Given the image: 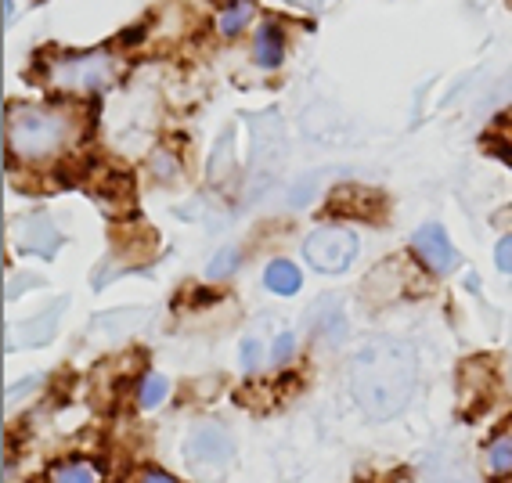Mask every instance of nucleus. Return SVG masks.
<instances>
[{
    "label": "nucleus",
    "instance_id": "f257e3e1",
    "mask_svg": "<svg viewBox=\"0 0 512 483\" xmlns=\"http://www.w3.org/2000/svg\"><path fill=\"white\" fill-rule=\"evenodd\" d=\"M415 383H419V365L408 343L379 336L357 350L350 368V390L368 419L383 422L401 415L412 404Z\"/></svg>",
    "mask_w": 512,
    "mask_h": 483
},
{
    "label": "nucleus",
    "instance_id": "f03ea898",
    "mask_svg": "<svg viewBox=\"0 0 512 483\" xmlns=\"http://www.w3.org/2000/svg\"><path fill=\"white\" fill-rule=\"evenodd\" d=\"M4 134H8V148L19 159H51L76 141V116L69 109L11 105Z\"/></svg>",
    "mask_w": 512,
    "mask_h": 483
},
{
    "label": "nucleus",
    "instance_id": "7ed1b4c3",
    "mask_svg": "<svg viewBox=\"0 0 512 483\" xmlns=\"http://www.w3.org/2000/svg\"><path fill=\"white\" fill-rule=\"evenodd\" d=\"M47 80L62 87V91H105L116 80V62L105 51L62 55L47 65Z\"/></svg>",
    "mask_w": 512,
    "mask_h": 483
},
{
    "label": "nucleus",
    "instance_id": "20e7f679",
    "mask_svg": "<svg viewBox=\"0 0 512 483\" xmlns=\"http://www.w3.org/2000/svg\"><path fill=\"white\" fill-rule=\"evenodd\" d=\"M357 238L347 228H318L307 242H303V256L307 264L321 274H339L354 264Z\"/></svg>",
    "mask_w": 512,
    "mask_h": 483
},
{
    "label": "nucleus",
    "instance_id": "39448f33",
    "mask_svg": "<svg viewBox=\"0 0 512 483\" xmlns=\"http://www.w3.org/2000/svg\"><path fill=\"white\" fill-rule=\"evenodd\" d=\"M184 455H188V462H192L195 469H202V473H217V469H224V465L231 462V455H235V440H231V433L224 426L206 422V426L192 429V437L184 440Z\"/></svg>",
    "mask_w": 512,
    "mask_h": 483
},
{
    "label": "nucleus",
    "instance_id": "423d86ee",
    "mask_svg": "<svg viewBox=\"0 0 512 483\" xmlns=\"http://www.w3.org/2000/svg\"><path fill=\"white\" fill-rule=\"evenodd\" d=\"M412 246H415V253H419V260L430 267V271L448 274V271H455V267H458V253H455V246H451L448 231L440 228V224H426V228L415 231Z\"/></svg>",
    "mask_w": 512,
    "mask_h": 483
},
{
    "label": "nucleus",
    "instance_id": "0eeeda50",
    "mask_svg": "<svg viewBox=\"0 0 512 483\" xmlns=\"http://www.w3.org/2000/svg\"><path fill=\"white\" fill-rule=\"evenodd\" d=\"M15 246H19L22 253L55 256V249L62 246V235H58V228L47 217H26L19 235H15Z\"/></svg>",
    "mask_w": 512,
    "mask_h": 483
},
{
    "label": "nucleus",
    "instance_id": "6e6552de",
    "mask_svg": "<svg viewBox=\"0 0 512 483\" xmlns=\"http://www.w3.org/2000/svg\"><path fill=\"white\" fill-rule=\"evenodd\" d=\"M51 483H101V469L87 458H65L51 469Z\"/></svg>",
    "mask_w": 512,
    "mask_h": 483
},
{
    "label": "nucleus",
    "instance_id": "1a4fd4ad",
    "mask_svg": "<svg viewBox=\"0 0 512 483\" xmlns=\"http://www.w3.org/2000/svg\"><path fill=\"white\" fill-rule=\"evenodd\" d=\"M282 33H278L275 26H260V33H256L253 40V58L256 65H264V69H275L278 62H282Z\"/></svg>",
    "mask_w": 512,
    "mask_h": 483
},
{
    "label": "nucleus",
    "instance_id": "9d476101",
    "mask_svg": "<svg viewBox=\"0 0 512 483\" xmlns=\"http://www.w3.org/2000/svg\"><path fill=\"white\" fill-rule=\"evenodd\" d=\"M264 285L271 292H278V296H293V292L300 289V271H296V264H289V260H271L264 271Z\"/></svg>",
    "mask_w": 512,
    "mask_h": 483
},
{
    "label": "nucleus",
    "instance_id": "9b49d317",
    "mask_svg": "<svg viewBox=\"0 0 512 483\" xmlns=\"http://www.w3.org/2000/svg\"><path fill=\"white\" fill-rule=\"evenodd\" d=\"M484 458H487V473L491 476H512V429L487 444Z\"/></svg>",
    "mask_w": 512,
    "mask_h": 483
},
{
    "label": "nucleus",
    "instance_id": "f8f14e48",
    "mask_svg": "<svg viewBox=\"0 0 512 483\" xmlns=\"http://www.w3.org/2000/svg\"><path fill=\"white\" fill-rule=\"evenodd\" d=\"M249 19H253V0H231L228 8L217 15V29L224 37H235L249 26Z\"/></svg>",
    "mask_w": 512,
    "mask_h": 483
},
{
    "label": "nucleus",
    "instance_id": "ddd939ff",
    "mask_svg": "<svg viewBox=\"0 0 512 483\" xmlns=\"http://www.w3.org/2000/svg\"><path fill=\"white\" fill-rule=\"evenodd\" d=\"M166 393H170V383H166L163 375H145V383L138 386V408H145V411H152V408H159V404L166 401Z\"/></svg>",
    "mask_w": 512,
    "mask_h": 483
},
{
    "label": "nucleus",
    "instance_id": "4468645a",
    "mask_svg": "<svg viewBox=\"0 0 512 483\" xmlns=\"http://www.w3.org/2000/svg\"><path fill=\"white\" fill-rule=\"evenodd\" d=\"M55 325H58V310L51 314V318L44 321V314L40 318H33V321H26L19 329V339H26L29 347H40V343H47L51 339V332H55Z\"/></svg>",
    "mask_w": 512,
    "mask_h": 483
},
{
    "label": "nucleus",
    "instance_id": "2eb2a0df",
    "mask_svg": "<svg viewBox=\"0 0 512 483\" xmlns=\"http://www.w3.org/2000/svg\"><path fill=\"white\" fill-rule=\"evenodd\" d=\"M293 354H296V336L293 332H282V336L275 339V347H271V361H275V365H285Z\"/></svg>",
    "mask_w": 512,
    "mask_h": 483
},
{
    "label": "nucleus",
    "instance_id": "dca6fc26",
    "mask_svg": "<svg viewBox=\"0 0 512 483\" xmlns=\"http://www.w3.org/2000/svg\"><path fill=\"white\" fill-rule=\"evenodd\" d=\"M235 264H238V253L235 249H224V256H217V260L206 267V274H210V278H224V274L235 271Z\"/></svg>",
    "mask_w": 512,
    "mask_h": 483
},
{
    "label": "nucleus",
    "instance_id": "f3484780",
    "mask_svg": "<svg viewBox=\"0 0 512 483\" xmlns=\"http://www.w3.org/2000/svg\"><path fill=\"white\" fill-rule=\"evenodd\" d=\"M494 264H498V271L512 274V235L498 242V249H494Z\"/></svg>",
    "mask_w": 512,
    "mask_h": 483
},
{
    "label": "nucleus",
    "instance_id": "a211bd4d",
    "mask_svg": "<svg viewBox=\"0 0 512 483\" xmlns=\"http://www.w3.org/2000/svg\"><path fill=\"white\" fill-rule=\"evenodd\" d=\"M242 365H246V372H256V365H260V343L256 339L242 343Z\"/></svg>",
    "mask_w": 512,
    "mask_h": 483
},
{
    "label": "nucleus",
    "instance_id": "6ab92c4d",
    "mask_svg": "<svg viewBox=\"0 0 512 483\" xmlns=\"http://www.w3.org/2000/svg\"><path fill=\"white\" fill-rule=\"evenodd\" d=\"M138 483H177V480H174V476L159 473V469H148V473H141Z\"/></svg>",
    "mask_w": 512,
    "mask_h": 483
}]
</instances>
